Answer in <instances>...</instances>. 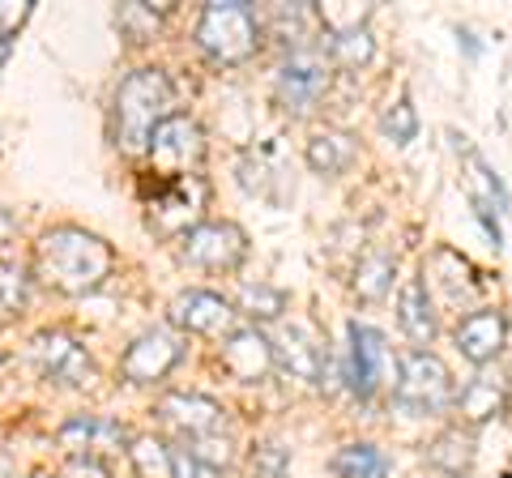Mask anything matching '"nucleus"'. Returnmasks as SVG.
<instances>
[{
    "label": "nucleus",
    "mask_w": 512,
    "mask_h": 478,
    "mask_svg": "<svg viewBox=\"0 0 512 478\" xmlns=\"http://www.w3.org/2000/svg\"><path fill=\"white\" fill-rule=\"evenodd\" d=\"M303 158H308V167L316 175H325V180H338V175H346L350 167H355L359 141L350 137L346 129H320V133L308 137V150H303Z\"/></svg>",
    "instance_id": "18"
},
{
    "label": "nucleus",
    "mask_w": 512,
    "mask_h": 478,
    "mask_svg": "<svg viewBox=\"0 0 512 478\" xmlns=\"http://www.w3.org/2000/svg\"><path fill=\"white\" fill-rule=\"evenodd\" d=\"M30 359H35V372L47 385L60 389H82L94 380V359L86 355V346L64 329H43L30 342Z\"/></svg>",
    "instance_id": "8"
},
{
    "label": "nucleus",
    "mask_w": 512,
    "mask_h": 478,
    "mask_svg": "<svg viewBox=\"0 0 512 478\" xmlns=\"http://www.w3.org/2000/svg\"><path fill=\"white\" fill-rule=\"evenodd\" d=\"M171 478H222L214 466H205V461L188 457V453H175V474Z\"/></svg>",
    "instance_id": "34"
},
{
    "label": "nucleus",
    "mask_w": 512,
    "mask_h": 478,
    "mask_svg": "<svg viewBox=\"0 0 512 478\" xmlns=\"http://www.w3.org/2000/svg\"><path fill=\"white\" fill-rule=\"evenodd\" d=\"M18 235V227H13V218H9V210H0V244H9V239Z\"/></svg>",
    "instance_id": "36"
},
{
    "label": "nucleus",
    "mask_w": 512,
    "mask_h": 478,
    "mask_svg": "<svg viewBox=\"0 0 512 478\" xmlns=\"http://www.w3.org/2000/svg\"><path fill=\"white\" fill-rule=\"evenodd\" d=\"M218 359H222V372L235 376L239 385H261L274 372V346H269L261 329H235Z\"/></svg>",
    "instance_id": "15"
},
{
    "label": "nucleus",
    "mask_w": 512,
    "mask_h": 478,
    "mask_svg": "<svg viewBox=\"0 0 512 478\" xmlns=\"http://www.w3.org/2000/svg\"><path fill=\"white\" fill-rule=\"evenodd\" d=\"M0 478H18V466H13V457L0 449Z\"/></svg>",
    "instance_id": "37"
},
{
    "label": "nucleus",
    "mask_w": 512,
    "mask_h": 478,
    "mask_svg": "<svg viewBox=\"0 0 512 478\" xmlns=\"http://www.w3.org/2000/svg\"><path fill=\"white\" fill-rule=\"evenodd\" d=\"M30 13H35L30 0H0V43H9L18 35V30L30 22Z\"/></svg>",
    "instance_id": "32"
},
{
    "label": "nucleus",
    "mask_w": 512,
    "mask_h": 478,
    "mask_svg": "<svg viewBox=\"0 0 512 478\" xmlns=\"http://www.w3.org/2000/svg\"><path fill=\"white\" fill-rule=\"evenodd\" d=\"M325 90H329V69L316 52L291 56L278 69V82H274L278 103H282V111H291V116H308V111H316V103L325 99Z\"/></svg>",
    "instance_id": "12"
},
{
    "label": "nucleus",
    "mask_w": 512,
    "mask_h": 478,
    "mask_svg": "<svg viewBox=\"0 0 512 478\" xmlns=\"http://www.w3.org/2000/svg\"><path fill=\"white\" fill-rule=\"evenodd\" d=\"M329 56H333V65H342V69H363V65H372V56H376V39L367 35V30L333 35L329 39Z\"/></svg>",
    "instance_id": "27"
},
{
    "label": "nucleus",
    "mask_w": 512,
    "mask_h": 478,
    "mask_svg": "<svg viewBox=\"0 0 512 478\" xmlns=\"http://www.w3.org/2000/svg\"><path fill=\"white\" fill-rule=\"evenodd\" d=\"M60 478H111L103 461H90V457H69V466L60 470Z\"/></svg>",
    "instance_id": "35"
},
{
    "label": "nucleus",
    "mask_w": 512,
    "mask_h": 478,
    "mask_svg": "<svg viewBox=\"0 0 512 478\" xmlns=\"http://www.w3.org/2000/svg\"><path fill=\"white\" fill-rule=\"evenodd\" d=\"M163 18H167V5L154 9V5H124L116 13V26L124 30L128 43H150L158 30H163Z\"/></svg>",
    "instance_id": "26"
},
{
    "label": "nucleus",
    "mask_w": 512,
    "mask_h": 478,
    "mask_svg": "<svg viewBox=\"0 0 512 478\" xmlns=\"http://www.w3.org/2000/svg\"><path fill=\"white\" fill-rule=\"evenodd\" d=\"M30 478H43V474H30Z\"/></svg>",
    "instance_id": "39"
},
{
    "label": "nucleus",
    "mask_w": 512,
    "mask_h": 478,
    "mask_svg": "<svg viewBox=\"0 0 512 478\" xmlns=\"http://www.w3.org/2000/svg\"><path fill=\"white\" fill-rule=\"evenodd\" d=\"M397 325L410 342L427 346L436 338V312H431V299H427V286L419 278H410L402 286V295H397Z\"/></svg>",
    "instance_id": "20"
},
{
    "label": "nucleus",
    "mask_w": 512,
    "mask_h": 478,
    "mask_svg": "<svg viewBox=\"0 0 512 478\" xmlns=\"http://www.w3.org/2000/svg\"><path fill=\"white\" fill-rule=\"evenodd\" d=\"M380 133L393 141V146H410L414 137H419V111H414V103L406 99H397L384 107V116H380Z\"/></svg>",
    "instance_id": "30"
},
{
    "label": "nucleus",
    "mask_w": 512,
    "mask_h": 478,
    "mask_svg": "<svg viewBox=\"0 0 512 478\" xmlns=\"http://www.w3.org/2000/svg\"><path fill=\"white\" fill-rule=\"evenodd\" d=\"M333 470L342 478H389V461L380 457L376 444H342L333 457Z\"/></svg>",
    "instance_id": "23"
},
{
    "label": "nucleus",
    "mask_w": 512,
    "mask_h": 478,
    "mask_svg": "<svg viewBox=\"0 0 512 478\" xmlns=\"http://www.w3.org/2000/svg\"><path fill=\"white\" fill-rule=\"evenodd\" d=\"M128 440V432L116 419H99V414H77L56 432V444L69 457H90V461H103L111 453H120V444Z\"/></svg>",
    "instance_id": "13"
},
{
    "label": "nucleus",
    "mask_w": 512,
    "mask_h": 478,
    "mask_svg": "<svg viewBox=\"0 0 512 478\" xmlns=\"http://www.w3.org/2000/svg\"><path fill=\"white\" fill-rule=\"evenodd\" d=\"M269 30L286 43V47H303L308 43V35L316 30V9L312 5H278L274 18H269Z\"/></svg>",
    "instance_id": "24"
},
{
    "label": "nucleus",
    "mask_w": 512,
    "mask_h": 478,
    "mask_svg": "<svg viewBox=\"0 0 512 478\" xmlns=\"http://www.w3.org/2000/svg\"><path fill=\"white\" fill-rule=\"evenodd\" d=\"M372 22V5H316V26H325V35H350V30H367Z\"/></svg>",
    "instance_id": "29"
},
{
    "label": "nucleus",
    "mask_w": 512,
    "mask_h": 478,
    "mask_svg": "<svg viewBox=\"0 0 512 478\" xmlns=\"http://www.w3.org/2000/svg\"><path fill=\"white\" fill-rule=\"evenodd\" d=\"M180 252L188 265L231 274V269H239V261L248 257V235H244V227H235V222H201V227H192L184 235Z\"/></svg>",
    "instance_id": "9"
},
{
    "label": "nucleus",
    "mask_w": 512,
    "mask_h": 478,
    "mask_svg": "<svg viewBox=\"0 0 512 478\" xmlns=\"http://www.w3.org/2000/svg\"><path fill=\"white\" fill-rule=\"evenodd\" d=\"M282 466H286V453L278 444H261V449H252V474L256 478H282Z\"/></svg>",
    "instance_id": "33"
},
{
    "label": "nucleus",
    "mask_w": 512,
    "mask_h": 478,
    "mask_svg": "<svg viewBox=\"0 0 512 478\" xmlns=\"http://www.w3.org/2000/svg\"><path fill=\"white\" fill-rule=\"evenodd\" d=\"M197 47L214 65H244L261 47V22L239 0H214V5H205L197 22Z\"/></svg>",
    "instance_id": "4"
},
{
    "label": "nucleus",
    "mask_w": 512,
    "mask_h": 478,
    "mask_svg": "<svg viewBox=\"0 0 512 478\" xmlns=\"http://www.w3.org/2000/svg\"><path fill=\"white\" fill-rule=\"evenodd\" d=\"M180 359H184V342L171 329H150L133 338V346L120 355V380H128V385H154Z\"/></svg>",
    "instance_id": "11"
},
{
    "label": "nucleus",
    "mask_w": 512,
    "mask_h": 478,
    "mask_svg": "<svg viewBox=\"0 0 512 478\" xmlns=\"http://www.w3.org/2000/svg\"><path fill=\"white\" fill-rule=\"evenodd\" d=\"M393 274H397V265H393L389 252H367L355 269V295L367 299V304H372V299H384L393 286Z\"/></svg>",
    "instance_id": "22"
},
{
    "label": "nucleus",
    "mask_w": 512,
    "mask_h": 478,
    "mask_svg": "<svg viewBox=\"0 0 512 478\" xmlns=\"http://www.w3.org/2000/svg\"><path fill=\"white\" fill-rule=\"evenodd\" d=\"M116 252L82 227H56L35 244V274L56 295H90L111 278Z\"/></svg>",
    "instance_id": "1"
},
{
    "label": "nucleus",
    "mask_w": 512,
    "mask_h": 478,
    "mask_svg": "<svg viewBox=\"0 0 512 478\" xmlns=\"http://www.w3.org/2000/svg\"><path fill=\"white\" fill-rule=\"evenodd\" d=\"M384 338L372 325H350V389L359 397H372L380 389V376H384Z\"/></svg>",
    "instance_id": "17"
},
{
    "label": "nucleus",
    "mask_w": 512,
    "mask_h": 478,
    "mask_svg": "<svg viewBox=\"0 0 512 478\" xmlns=\"http://www.w3.org/2000/svg\"><path fill=\"white\" fill-rule=\"evenodd\" d=\"M5 56H9V43H0V65H5Z\"/></svg>",
    "instance_id": "38"
},
{
    "label": "nucleus",
    "mask_w": 512,
    "mask_h": 478,
    "mask_svg": "<svg viewBox=\"0 0 512 478\" xmlns=\"http://www.w3.org/2000/svg\"><path fill=\"white\" fill-rule=\"evenodd\" d=\"M239 312L252 316V321H278V316L286 312V291H278V286H244L239 291Z\"/></svg>",
    "instance_id": "28"
},
{
    "label": "nucleus",
    "mask_w": 512,
    "mask_h": 478,
    "mask_svg": "<svg viewBox=\"0 0 512 478\" xmlns=\"http://www.w3.org/2000/svg\"><path fill=\"white\" fill-rule=\"evenodd\" d=\"M466 167H470V184H474V193L483 197V201H495V205H500V210H504V205H508V197H504V184L495 180L491 167H487V163H483V158H478L474 150H466Z\"/></svg>",
    "instance_id": "31"
},
{
    "label": "nucleus",
    "mask_w": 512,
    "mask_h": 478,
    "mask_svg": "<svg viewBox=\"0 0 512 478\" xmlns=\"http://www.w3.org/2000/svg\"><path fill=\"white\" fill-rule=\"evenodd\" d=\"M504 406H508V380H500V376H474L470 385L457 393V410L466 423L500 419Z\"/></svg>",
    "instance_id": "19"
},
{
    "label": "nucleus",
    "mask_w": 512,
    "mask_h": 478,
    "mask_svg": "<svg viewBox=\"0 0 512 478\" xmlns=\"http://www.w3.org/2000/svg\"><path fill=\"white\" fill-rule=\"evenodd\" d=\"M397 406L410 414H436L453 402V372L431 350H406L397 363Z\"/></svg>",
    "instance_id": "6"
},
{
    "label": "nucleus",
    "mask_w": 512,
    "mask_h": 478,
    "mask_svg": "<svg viewBox=\"0 0 512 478\" xmlns=\"http://www.w3.org/2000/svg\"><path fill=\"white\" fill-rule=\"evenodd\" d=\"M175 116V86L163 69H133L116 90V146L124 154H146L150 137Z\"/></svg>",
    "instance_id": "2"
},
{
    "label": "nucleus",
    "mask_w": 512,
    "mask_h": 478,
    "mask_svg": "<svg viewBox=\"0 0 512 478\" xmlns=\"http://www.w3.org/2000/svg\"><path fill=\"white\" fill-rule=\"evenodd\" d=\"M30 304V269L18 261H0V316H22Z\"/></svg>",
    "instance_id": "25"
},
{
    "label": "nucleus",
    "mask_w": 512,
    "mask_h": 478,
    "mask_svg": "<svg viewBox=\"0 0 512 478\" xmlns=\"http://www.w3.org/2000/svg\"><path fill=\"white\" fill-rule=\"evenodd\" d=\"M158 423L171 436L188 444V457L205 461V466H227L231 461V436H227V406L205 393H167L158 397Z\"/></svg>",
    "instance_id": "3"
},
{
    "label": "nucleus",
    "mask_w": 512,
    "mask_h": 478,
    "mask_svg": "<svg viewBox=\"0 0 512 478\" xmlns=\"http://www.w3.org/2000/svg\"><path fill=\"white\" fill-rule=\"evenodd\" d=\"M504 342H508V321H504V312H495V308L470 312L466 321L457 325V350L470 363H478V368H487L504 350Z\"/></svg>",
    "instance_id": "16"
},
{
    "label": "nucleus",
    "mask_w": 512,
    "mask_h": 478,
    "mask_svg": "<svg viewBox=\"0 0 512 478\" xmlns=\"http://www.w3.org/2000/svg\"><path fill=\"white\" fill-rule=\"evenodd\" d=\"M269 346H274V363L286 376L303 380V385H325L329 380V342L316 333V325L308 321L286 325L282 338Z\"/></svg>",
    "instance_id": "10"
},
{
    "label": "nucleus",
    "mask_w": 512,
    "mask_h": 478,
    "mask_svg": "<svg viewBox=\"0 0 512 478\" xmlns=\"http://www.w3.org/2000/svg\"><path fill=\"white\" fill-rule=\"evenodd\" d=\"M205 210H210V180L180 175V180H163V188L146 201V227L158 239H184L205 222Z\"/></svg>",
    "instance_id": "5"
},
{
    "label": "nucleus",
    "mask_w": 512,
    "mask_h": 478,
    "mask_svg": "<svg viewBox=\"0 0 512 478\" xmlns=\"http://www.w3.org/2000/svg\"><path fill=\"white\" fill-rule=\"evenodd\" d=\"M128 461H133L137 478H171L175 474V453L158 436H133L128 440Z\"/></svg>",
    "instance_id": "21"
},
{
    "label": "nucleus",
    "mask_w": 512,
    "mask_h": 478,
    "mask_svg": "<svg viewBox=\"0 0 512 478\" xmlns=\"http://www.w3.org/2000/svg\"><path fill=\"white\" fill-rule=\"evenodd\" d=\"M167 321L184 333H201V338H218L235 325V308L214 291H184L171 299Z\"/></svg>",
    "instance_id": "14"
},
{
    "label": "nucleus",
    "mask_w": 512,
    "mask_h": 478,
    "mask_svg": "<svg viewBox=\"0 0 512 478\" xmlns=\"http://www.w3.org/2000/svg\"><path fill=\"white\" fill-rule=\"evenodd\" d=\"M150 163L158 180H180V175H197L205 163V133L197 120H188L175 111L171 120H163L150 137Z\"/></svg>",
    "instance_id": "7"
}]
</instances>
